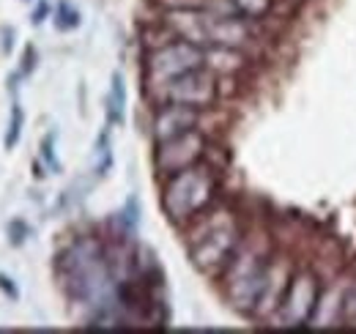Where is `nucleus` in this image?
Segmentation results:
<instances>
[{
  "instance_id": "f257e3e1",
  "label": "nucleus",
  "mask_w": 356,
  "mask_h": 334,
  "mask_svg": "<svg viewBox=\"0 0 356 334\" xmlns=\"http://www.w3.org/2000/svg\"><path fill=\"white\" fill-rule=\"evenodd\" d=\"M192 236H186L189 241V257L192 266L203 274H222L230 263V257L244 241V230L241 222L225 209L206 211L200 214L195 222H189Z\"/></svg>"
},
{
  "instance_id": "f03ea898",
  "label": "nucleus",
  "mask_w": 356,
  "mask_h": 334,
  "mask_svg": "<svg viewBox=\"0 0 356 334\" xmlns=\"http://www.w3.org/2000/svg\"><path fill=\"white\" fill-rule=\"evenodd\" d=\"M220 195V175L211 165H197L178 170L173 175L165 178L162 186V209L168 214V219L184 228L189 222H195L200 214L214 206Z\"/></svg>"
},
{
  "instance_id": "7ed1b4c3",
  "label": "nucleus",
  "mask_w": 356,
  "mask_h": 334,
  "mask_svg": "<svg viewBox=\"0 0 356 334\" xmlns=\"http://www.w3.org/2000/svg\"><path fill=\"white\" fill-rule=\"evenodd\" d=\"M268 250L264 244H252V241H241V247L230 257L227 269L222 271L225 280V296L230 301V307L241 315H252L255 301L264 291L268 274Z\"/></svg>"
},
{
  "instance_id": "20e7f679",
  "label": "nucleus",
  "mask_w": 356,
  "mask_h": 334,
  "mask_svg": "<svg viewBox=\"0 0 356 334\" xmlns=\"http://www.w3.org/2000/svg\"><path fill=\"white\" fill-rule=\"evenodd\" d=\"M203 66H206V49L203 47L184 42V39H173V42L145 52V61H143L145 88L151 90L156 85L170 83V80H176L181 74L203 69Z\"/></svg>"
},
{
  "instance_id": "39448f33",
  "label": "nucleus",
  "mask_w": 356,
  "mask_h": 334,
  "mask_svg": "<svg viewBox=\"0 0 356 334\" xmlns=\"http://www.w3.org/2000/svg\"><path fill=\"white\" fill-rule=\"evenodd\" d=\"M148 96L159 104H186V107H195V110H209L220 90H217V80H214V72L211 69H195V72H186L176 80L165 85H156L148 90Z\"/></svg>"
},
{
  "instance_id": "423d86ee",
  "label": "nucleus",
  "mask_w": 356,
  "mask_h": 334,
  "mask_svg": "<svg viewBox=\"0 0 356 334\" xmlns=\"http://www.w3.org/2000/svg\"><path fill=\"white\" fill-rule=\"evenodd\" d=\"M318 293L321 285L315 280L312 271H296L288 283V291L282 296L277 312L271 315V324L280 326V329H299V326H307L312 318V310H315V301H318Z\"/></svg>"
},
{
  "instance_id": "0eeeda50",
  "label": "nucleus",
  "mask_w": 356,
  "mask_h": 334,
  "mask_svg": "<svg viewBox=\"0 0 356 334\" xmlns=\"http://www.w3.org/2000/svg\"><path fill=\"white\" fill-rule=\"evenodd\" d=\"M206 148H209V137L200 129H189V132H184L178 137L156 143L154 167H156V173L162 178H168V175H173L178 170H186V167L203 162Z\"/></svg>"
},
{
  "instance_id": "6e6552de",
  "label": "nucleus",
  "mask_w": 356,
  "mask_h": 334,
  "mask_svg": "<svg viewBox=\"0 0 356 334\" xmlns=\"http://www.w3.org/2000/svg\"><path fill=\"white\" fill-rule=\"evenodd\" d=\"M206 36L209 47H230V49H250L255 44V28L247 17H217L209 11L206 17Z\"/></svg>"
},
{
  "instance_id": "1a4fd4ad",
  "label": "nucleus",
  "mask_w": 356,
  "mask_h": 334,
  "mask_svg": "<svg viewBox=\"0 0 356 334\" xmlns=\"http://www.w3.org/2000/svg\"><path fill=\"white\" fill-rule=\"evenodd\" d=\"M200 121H203V110H195L186 104H159L151 118V140H154V145L165 143L189 129H197Z\"/></svg>"
},
{
  "instance_id": "9d476101",
  "label": "nucleus",
  "mask_w": 356,
  "mask_h": 334,
  "mask_svg": "<svg viewBox=\"0 0 356 334\" xmlns=\"http://www.w3.org/2000/svg\"><path fill=\"white\" fill-rule=\"evenodd\" d=\"M291 277H293V271H291V263H288L285 257L268 263V274H266V283H264V291H261L258 301H255V310H252V318H255V321H271V315L277 312L282 296L288 291Z\"/></svg>"
},
{
  "instance_id": "9b49d317",
  "label": "nucleus",
  "mask_w": 356,
  "mask_h": 334,
  "mask_svg": "<svg viewBox=\"0 0 356 334\" xmlns=\"http://www.w3.org/2000/svg\"><path fill=\"white\" fill-rule=\"evenodd\" d=\"M206 17H209V11H203V8H173V11H165L162 22L176 33L178 39L197 44V47H209Z\"/></svg>"
},
{
  "instance_id": "f8f14e48",
  "label": "nucleus",
  "mask_w": 356,
  "mask_h": 334,
  "mask_svg": "<svg viewBox=\"0 0 356 334\" xmlns=\"http://www.w3.org/2000/svg\"><path fill=\"white\" fill-rule=\"evenodd\" d=\"M343 291H346L343 283H332V285L321 288L307 326H315V329L340 326V324H343Z\"/></svg>"
},
{
  "instance_id": "ddd939ff",
  "label": "nucleus",
  "mask_w": 356,
  "mask_h": 334,
  "mask_svg": "<svg viewBox=\"0 0 356 334\" xmlns=\"http://www.w3.org/2000/svg\"><path fill=\"white\" fill-rule=\"evenodd\" d=\"M206 49V69L217 72V74H236L247 66L244 52L241 49H230V47H203Z\"/></svg>"
},
{
  "instance_id": "4468645a",
  "label": "nucleus",
  "mask_w": 356,
  "mask_h": 334,
  "mask_svg": "<svg viewBox=\"0 0 356 334\" xmlns=\"http://www.w3.org/2000/svg\"><path fill=\"white\" fill-rule=\"evenodd\" d=\"M124 116H127V85L121 74H113V85L107 93V121L110 126L124 124Z\"/></svg>"
},
{
  "instance_id": "2eb2a0df",
  "label": "nucleus",
  "mask_w": 356,
  "mask_h": 334,
  "mask_svg": "<svg viewBox=\"0 0 356 334\" xmlns=\"http://www.w3.org/2000/svg\"><path fill=\"white\" fill-rule=\"evenodd\" d=\"M52 19H55V28H58V31H74V28L83 22V19H80V11H77L72 3H66V0L58 3Z\"/></svg>"
},
{
  "instance_id": "dca6fc26",
  "label": "nucleus",
  "mask_w": 356,
  "mask_h": 334,
  "mask_svg": "<svg viewBox=\"0 0 356 334\" xmlns=\"http://www.w3.org/2000/svg\"><path fill=\"white\" fill-rule=\"evenodd\" d=\"M22 126H25V113H22L19 102H14V104H11V118H8V129H6V137H3L6 148H14V145L19 143V137H22Z\"/></svg>"
},
{
  "instance_id": "f3484780",
  "label": "nucleus",
  "mask_w": 356,
  "mask_h": 334,
  "mask_svg": "<svg viewBox=\"0 0 356 334\" xmlns=\"http://www.w3.org/2000/svg\"><path fill=\"white\" fill-rule=\"evenodd\" d=\"M247 19H264L268 11L274 8V0H233Z\"/></svg>"
},
{
  "instance_id": "a211bd4d",
  "label": "nucleus",
  "mask_w": 356,
  "mask_h": 334,
  "mask_svg": "<svg viewBox=\"0 0 356 334\" xmlns=\"http://www.w3.org/2000/svg\"><path fill=\"white\" fill-rule=\"evenodd\" d=\"M93 170H96V175H104L110 165H113V154H110V137H107V132L99 137V143H96V154H93Z\"/></svg>"
},
{
  "instance_id": "6ab92c4d",
  "label": "nucleus",
  "mask_w": 356,
  "mask_h": 334,
  "mask_svg": "<svg viewBox=\"0 0 356 334\" xmlns=\"http://www.w3.org/2000/svg\"><path fill=\"white\" fill-rule=\"evenodd\" d=\"M42 159H44L47 167H49L52 173L60 170V162H58V157H55V132H49L44 140H42Z\"/></svg>"
},
{
  "instance_id": "aec40b11",
  "label": "nucleus",
  "mask_w": 356,
  "mask_h": 334,
  "mask_svg": "<svg viewBox=\"0 0 356 334\" xmlns=\"http://www.w3.org/2000/svg\"><path fill=\"white\" fill-rule=\"evenodd\" d=\"M28 236H31V228H28L22 219H14V222H8V241H11L14 247L25 244V241H28Z\"/></svg>"
},
{
  "instance_id": "412c9836",
  "label": "nucleus",
  "mask_w": 356,
  "mask_h": 334,
  "mask_svg": "<svg viewBox=\"0 0 356 334\" xmlns=\"http://www.w3.org/2000/svg\"><path fill=\"white\" fill-rule=\"evenodd\" d=\"M343 321H356V285L343 291Z\"/></svg>"
},
{
  "instance_id": "4be33fe9",
  "label": "nucleus",
  "mask_w": 356,
  "mask_h": 334,
  "mask_svg": "<svg viewBox=\"0 0 356 334\" xmlns=\"http://www.w3.org/2000/svg\"><path fill=\"white\" fill-rule=\"evenodd\" d=\"M159 8L173 11V8H203L206 11V0H154Z\"/></svg>"
},
{
  "instance_id": "5701e85b",
  "label": "nucleus",
  "mask_w": 356,
  "mask_h": 334,
  "mask_svg": "<svg viewBox=\"0 0 356 334\" xmlns=\"http://www.w3.org/2000/svg\"><path fill=\"white\" fill-rule=\"evenodd\" d=\"M33 69H36V49H33V47H25V55H22V66H19V74H22V77H28Z\"/></svg>"
},
{
  "instance_id": "b1692460",
  "label": "nucleus",
  "mask_w": 356,
  "mask_h": 334,
  "mask_svg": "<svg viewBox=\"0 0 356 334\" xmlns=\"http://www.w3.org/2000/svg\"><path fill=\"white\" fill-rule=\"evenodd\" d=\"M0 291L6 293L11 301H17V299H19V288L14 285V280H11L8 274H0Z\"/></svg>"
},
{
  "instance_id": "393cba45",
  "label": "nucleus",
  "mask_w": 356,
  "mask_h": 334,
  "mask_svg": "<svg viewBox=\"0 0 356 334\" xmlns=\"http://www.w3.org/2000/svg\"><path fill=\"white\" fill-rule=\"evenodd\" d=\"M0 36H3L0 49H3V52H11V47H14V31H11V28H3V31H0Z\"/></svg>"
},
{
  "instance_id": "a878e982",
  "label": "nucleus",
  "mask_w": 356,
  "mask_h": 334,
  "mask_svg": "<svg viewBox=\"0 0 356 334\" xmlns=\"http://www.w3.org/2000/svg\"><path fill=\"white\" fill-rule=\"evenodd\" d=\"M47 14H49V6H47V3H39V8L33 11V25H42L47 19Z\"/></svg>"
}]
</instances>
